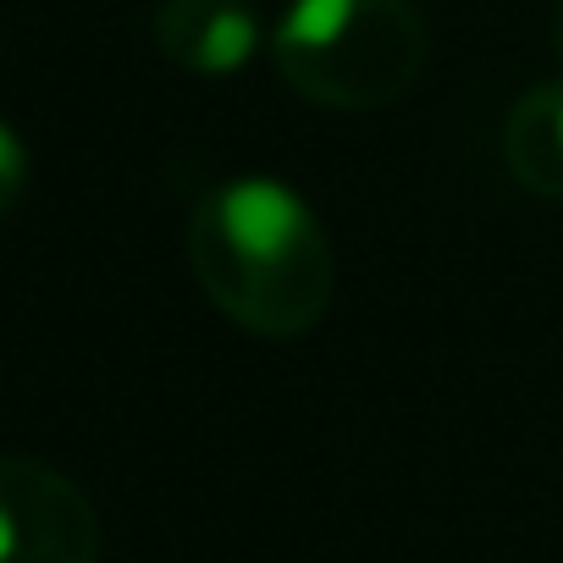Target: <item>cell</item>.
<instances>
[{"label": "cell", "instance_id": "6", "mask_svg": "<svg viewBox=\"0 0 563 563\" xmlns=\"http://www.w3.org/2000/svg\"><path fill=\"white\" fill-rule=\"evenodd\" d=\"M23 188H29V150L7 122H0V216L23 199Z\"/></svg>", "mask_w": 563, "mask_h": 563}, {"label": "cell", "instance_id": "7", "mask_svg": "<svg viewBox=\"0 0 563 563\" xmlns=\"http://www.w3.org/2000/svg\"><path fill=\"white\" fill-rule=\"evenodd\" d=\"M552 45H558V56H563V0H552Z\"/></svg>", "mask_w": 563, "mask_h": 563}, {"label": "cell", "instance_id": "1", "mask_svg": "<svg viewBox=\"0 0 563 563\" xmlns=\"http://www.w3.org/2000/svg\"><path fill=\"white\" fill-rule=\"evenodd\" d=\"M188 260L205 299L254 338H305L338 288V260L316 210L271 177H238L199 199Z\"/></svg>", "mask_w": 563, "mask_h": 563}, {"label": "cell", "instance_id": "5", "mask_svg": "<svg viewBox=\"0 0 563 563\" xmlns=\"http://www.w3.org/2000/svg\"><path fill=\"white\" fill-rule=\"evenodd\" d=\"M503 155L519 188L536 199H563V78L536 84L514 100L503 128Z\"/></svg>", "mask_w": 563, "mask_h": 563}, {"label": "cell", "instance_id": "3", "mask_svg": "<svg viewBox=\"0 0 563 563\" xmlns=\"http://www.w3.org/2000/svg\"><path fill=\"white\" fill-rule=\"evenodd\" d=\"M100 519L78 481L40 459H0V563H95Z\"/></svg>", "mask_w": 563, "mask_h": 563}, {"label": "cell", "instance_id": "4", "mask_svg": "<svg viewBox=\"0 0 563 563\" xmlns=\"http://www.w3.org/2000/svg\"><path fill=\"white\" fill-rule=\"evenodd\" d=\"M155 45L183 73L227 78L260 51V12L249 0H161Z\"/></svg>", "mask_w": 563, "mask_h": 563}, {"label": "cell", "instance_id": "2", "mask_svg": "<svg viewBox=\"0 0 563 563\" xmlns=\"http://www.w3.org/2000/svg\"><path fill=\"white\" fill-rule=\"evenodd\" d=\"M271 62L316 106L382 111L420 84L431 29L415 0H294L271 34Z\"/></svg>", "mask_w": 563, "mask_h": 563}]
</instances>
